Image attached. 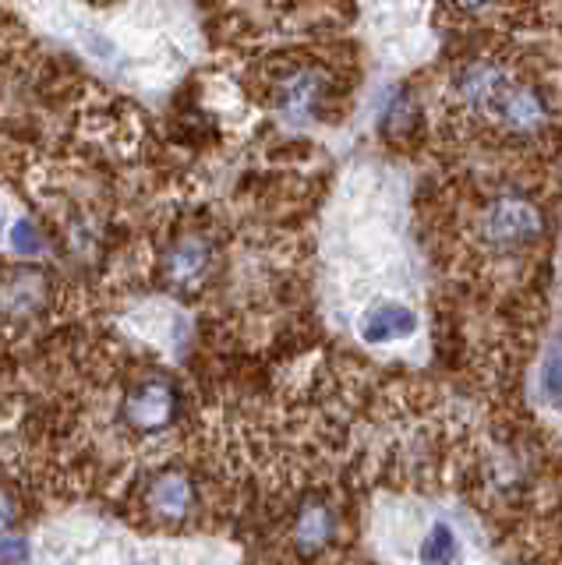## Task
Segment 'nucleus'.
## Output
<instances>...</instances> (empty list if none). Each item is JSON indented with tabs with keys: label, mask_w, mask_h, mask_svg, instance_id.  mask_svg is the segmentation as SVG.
Returning a JSON list of instances; mask_svg holds the SVG:
<instances>
[{
	"label": "nucleus",
	"mask_w": 562,
	"mask_h": 565,
	"mask_svg": "<svg viewBox=\"0 0 562 565\" xmlns=\"http://www.w3.org/2000/svg\"><path fill=\"white\" fill-rule=\"evenodd\" d=\"M199 484L195 477L181 467L156 470L142 484V505L152 523L160 526H184L199 512Z\"/></svg>",
	"instance_id": "5"
},
{
	"label": "nucleus",
	"mask_w": 562,
	"mask_h": 565,
	"mask_svg": "<svg viewBox=\"0 0 562 565\" xmlns=\"http://www.w3.org/2000/svg\"><path fill=\"white\" fill-rule=\"evenodd\" d=\"M50 305V276L36 265H14L0 273V318L4 322H32Z\"/></svg>",
	"instance_id": "8"
},
{
	"label": "nucleus",
	"mask_w": 562,
	"mask_h": 565,
	"mask_svg": "<svg viewBox=\"0 0 562 565\" xmlns=\"http://www.w3.org/2000/svg\"><path fill=\"white\" fill-rule=\"evenodd\" d=\"M332 96H337V85H332L329 71L315 61H305L276 71L269 85V110L290 128H308V124L326 120Z\"/></svg>",
	"instance_id": "3"
},
{
	"label": "nucleus",
	"mask_w": 562,
	"mask_h": 565,
	"mask_svg": "<svg viewBox=\"0 0 562 565\" xmlns=\"http://www.w3.org/2000/svg\"><path fill=\"white\" fill-rule=\"evenodd\" d=\"M0 230H4V212H0Z\"/></svg>",
	"instance_id": "16"
},
{
	"label": "nucleus",
	"mask_w": 562,
	"mask_h": 565,
	"mask_svg": "<svg viewBox=\"0 0 562 565\" xmlns=\"http://www.w3.org/2000/svg\"><path fill=\"white\" fill-rule=\"evenodd\" d=\"M414 124H417V99L407 93V88H396V93L390 96V106H385V114H382V128L385 135H407L414 131Z\"/></svg>",
	"instance_id": "11"
},
{
	"label": "nucleus",
	"mask_w": 562,
	"mask_h": 565,
	"mask_svg": "<svg viewBox=\"0 0 562 565\" xmlns=\"http://www.w3.org/2000/svg\"><path fill=\"white\" fill-rule=\"evenodd\" d=\"M538 385H541V399L552 406V411H562V335L549 347L538 371Z\"/></svg>",
	"instance_id": "12"
},
{
	"label": "nucleus",
	"mask_w": 562,
	"mask_h": 565,
	"mask_svg": "<svg viewBox=\"0 0 562 565\" xmlns=\"http://www.w3.org/2000/svg\"><path fill=\"white\" fill-rule=\"evenodd\" d=\"M340 534V509L326 494H308V499L294 509L290 516V552L305 562L322 558Z\"/></svg>",
	"instance_id": "6"
},
{
	"label": "nucleus",
	"mask_w": 562,
	"mask_h": 565,
	"mask_svg": "<svg viewBox=\"0 0 562 565\" xmlns=\"http://www.w3.org/2000/svg\"><path fill=\"white\" fill-rule=\"evenodd\" d=\"M544 230H549L544 209L538 205L534 194L520 188H502L488 194L470 223L474 247H478L485 262L499 265H520L531 258L544 241Z\"/></svg>",
	"instance_id": "2"
},
{
	"label": "nucleus",
	"mask_w": 562,
	"mask_h": 565,
	"mask_svg": "<svg viewBox=\"0 0 562 565\" xmlns=\"http://www.w3.org/2000/svg\"><path fill=\"white\" fill-rule=\"evenodd\" d=\"M449 93L470 117L491 124L506 138H541L555 120L552 96L496 57L464 61Z\"/></svg>",
	"instance_id": "1"
},
{
	"label": "nucleus",
	"mask_w": 562,
	"mask_h": 565,
	"mask_svg": "<svg viewBox=\"0 0 562 565\" xmlns=\"http://www.w3.org/2000/svg\"><path fill=\"white\" fill-rule=\"evenodd\" d=\"M19 520V499H14V491L8 484H0V534L14 526Z\"/></svg>",
	"instance_id": "14"
},
{
	"label": "nucleus",
	"mask_w": 562,
	"mask_h": 565,
	"mask_svg": "<svg viewBox=\"0 0 562 565\" xmlns=\"http://www.w3.org/2000/svg\"><path fill=\"white\" fill-rule=\"evenodd\" d=\"M181 411H184V393H181V385L167 375L138 379L117 406L120 424H125L131 435H160L178 424Z\"/></svg>",
	"instance_id": "4"
},
{
	"label": "nucleus",
	"mask_w": 562,
	"mask_h": 565,
	"mask_svg": "<svg viewBox=\"0 0 562 565\" xmlns=\"http://www.w3.org/2000/svg\"><path fill=\"white\" fill-rule=\"evenodd\" d=\"M213 241L205 234H181L160 255V279L173 294H191L213 273Z\"/></svg>",
	"instance_id": "7"
},
{
	"label": "nucleus",
	"mask_w": 562,
	"mask_h": 565,
	"mask_svg": "<svg viewBox=\"0 0 562 565\" xmlns=\"http://www.w3.org/2000/svg\"><path fill=\"white\" fill-rule=\"evenodd\" d=\"M11 241H14V252H19V255H40V252H43V237H40V230L32 226L29 220H19V223H14Z\"/></svg>",
	"instance_id": "13"
},
{
	"label": "nucleus",
	"mask_w": 562,
	"mask_h": 565,
	"mask_svg": "<svg viewBox=\"0 0 562 565\" xmlns=\"http://www.w3.org/2000/svg\"><path fill=\"white\" fill-rule=\"evenodd\" d=\"M446 4L456 11V14H481V11H488L496 0H446Z\"/></svg>",
	"instance_id": "15"
},
{
	"label": "nucleus",
	"mask_w": 562,
	"mask_h": 565,
	"mask_svg": "<svg viewBox=\"0 0 562 565\" xmlns=\"http://www.w3.org/2000/svg\"><path fill=\"white\" fill-rule=\"evenodd\" d=\"M358 332L368 347H390L400 340H411L417 332V311L400 305V300H379L358 322Z\"/></svg>",
	"instance_id": "9"
},
{
	"label": "nucleus",
	"mask_w": 562,
	"mask_h": 565,
	"mask_svg": "<svg viewBox=\"0 0 562 565\" xmlns=\"http://www.w3.org/2000/svg\"><path fill=\"white\" fill-rule=\"evenodd\" d=\"M421 565H456L460 562V537L449 523H432V530L421 537L417 547Z\"/></svg>",
	"instance_id": "10"
}]
</instances>
